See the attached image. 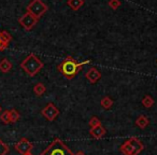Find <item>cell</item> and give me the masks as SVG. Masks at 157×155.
Here are the masks:
<instances>
[{
    "label": "cell",
    "instance_id": "7a4b0ae2",
    "mask_svg": "<svg viewBox=\"0 0 157 155\" xmlns=\"http://www.w3.org/2000/svg\"><path fill=\"white\" fill-rule=\"evenodd\" d=\"M44 64L33 53L29 54L24 60L21 63V68L28 74L29 76H35L40 70L43 68Z\"/></svg>",
    "mask_w": 157,
    "mask_h": 155
},
{
    "label": "cell",
    "instance_id": "cb8c5ba5",
    "mask_svg": "<svg viewBox=\"0 0 157 155\" xmlns=\"http://www.w3.org/2000/svg\"><path fill=\"white\" fill-rule=\"evenodd\" d=\"M1 31V30H0ZM3 50H6L5 48V46H3V44H2V41H1V38H0V52H2Z\"/></svg>",
    "mask_w": 157,
    "mask_h": 155
},
{
    "label": "cell",
    "instance_id": "30bf717a",
    "mask_svg": "<svg viewBox=\"0 0 157 155\" xmlns=\"http://www.w3.org/2000/svg\"><path fill=\"white\" fill-rule=\"evenodd\" d=\"M105 133H107V129H105L102 125H98V126H96V127H93L90 130V134L95 139H100V138H102L103 136L105 135Z\"/></svg>",
    "mask_w": 157,
    "mask_h": 155
},
{
    "label": "cell",
    "instance_id": "603a6c76",
    "mask_svg": "<svg viewBox=\"0 0 157 155\" xmlns=\"http://www.w3.org/2000/svg\"><path fill=\"white\" fill-rule=\"evenodd\" d=\"M98 125H101L100 120H99L97 116H93L90 120V126L93 128V127H96V126H98Z\"/></svg>",
    "mask_w": 157,
    "mask_h": 155
},
{
    "label": "cell",
    "instance_id": "2e32d148",
    "mask_svg": "<svg viewBox=\"0 0 157 155\" xmlns=\"http://www.w3.org/2000/svg\"><path fill=\"white\" fill-rule=\"evenodd\" d=\"M46 91V87L43 83H37L33 87V93H35L37 96H41L42 94H44Z\"/></svg>",
    "mask_w": 157,
    "mask_h": 155
},
{
    "label": "cell",
    "instance_id": "9c48e42d",
    "mask_svg": "<svg viewBox=\"0 0 157 155\" xmlns=\"http://www.w3.org/2000/svg\"><path fill=\"white\" fill-rule=\"evenodd\" d=\"M129 143H130L131 148H132V155H138L139 153H141L144 149V145L137 137H132L128 139Z\"/></svg>",
    "mask_w": 157,
    "mask_h": 155
},
{
    "label": "cell",
    "instance_id": "e0dca14e",
    "mask_svg": "<svg viewBox=\"0 0 157 155\" xmlns=\"http://www.w3.org/2000/svg\"><path fill=\"white\" fill-rule=\"evenodd\" d=\"M100 105H101V107L105 108V109H110V108L113 106V100H112L109 96H105V97H103V98L101 99Z\"/></svg>",
    "mask_w": 157,
    "mask_h": 155
},
{
    "label": "cell",
    "instance_id": "4316f807",
    "mask_svg": "<svg viewBox=\"0 0 157 155\" xmlns=\"http://www.w3.org/2000/svg\"><path fill=\"white\" fill-rule=\"evenodd\" d=\"M1 110H2V109H1V106H0V112H1Z\"/></svg>",
    "mask_w": 157,
    "mask_h": 155
},
{
    "label": "cell",
    "instance_id": "8992f818",
    "mask_svg": "<svg viewBox=\"0 0 157 155\" xmlns=\"http://www.w3.org/2000/svg\"><path fill=\"white\" fill-rule=\"evenodd\" d=\"M33 148V144L29 141L27 138H22L18 142H16L14 149L20 153L21 155H25L27 153H30Z\"/></svg>",
    "mask_w": 157,
    "mask_h": 155
},
{
    "label": "cell",
    "instance_id": "7c38bea8",
    "mask_svg": "<svg viewBox=\"0 0 157 155\" xmlns=\"http://www.w3.org/2000/svg\"><path fill=\"white\" fill-rule=\"evenodd\" d=\"M0 38H1V41H2V44L5 46V48H7L9 46L10 42L12 41V36L10 35L8 31L6 30H2L0 31Z\"/></svg>",
    "mask_w": 157,
    "mask_h": 155
},
{
    "label": "cell",
    "instance_id": "6da1fadb",
    "mask_svg": "<svg viewBox=\"0 0 157 155\" xmlns=\"http://www.w3.org/2000/svg\"><path fill=\"white\" fill-rule=\"evenodd\" d=\"M90 60H85V61H82V63H78V61L74 58H72L71 56H68L59 64L57 69H58V71L65 76L66 79L71 80L78 73V71L81 70V68L83 67L84 65L90 64Z\"/></svg>",
    "mask_w": 157,
    "mask_h": 155
},
{
    "label": "cell",
    "instance_id": "ba28073f",
    "mask_svg": "<svg viewBox=\"0 0 157 155\" xmlns=\"http://www.w3.org/2000/svg\"><path fill=\"white\" fill-rule=\"evenodd\" d=\"M85 76H86V79H87L88 81H90V83L95 84L97 81H99V80H100V78H101V72L99 71V70L97 69V68L92 67L90 70H88L87 72H86Z\"/></svg>",
    "mask_w": 157,
    "mask_h": 155
},
{
    "label": "cell",
    "instance_id": "44dd1931",
    "mask_svg": "<svg viewBox=\"0 0 157 155\" xmlns=\"http://www.w3.org/2000/svg\"><path fill=\"white\" fill-rule=\"evenodd\" d=\"M9 151L10 149L8 146V144L5 143L2 140L0 139V155H7L9 153Z\"/></svg>",
    "mask_w": 157,
    "mask_h": 155
},
{
    "label": "cell",
    "instance_id": "3957f363",
    "mask_svg": "<svg viewBox=\"0 0 157 155\" xmlns=\"http://www.w3.org/2000/svg\"><path fill=\"white\" fill-rule=\"evenodd\" d=\"M40 155H74V153L60 139L56 138Z\"/></svg>",
    "mask_w": 157,
    "mask_h": 155
},
{
    "label": "cell",
    "instance_id": "ffe728a7",
    "mask_svg": "<svg viewBox=\"0 0 157 155\" xmlns=\"http://www.w3.org/2000/svg\"><path fill=\"white\" fill-rule=\"evenodd\" d=\"M0 121L6 125L11 124V122H10V110H6L0 114Z\"/></svg>",
    "mask_w": 157,
    "mask_h": 155
},
{
    "label": "cell",
    "instance_id": "484cf974",
    "mask_svg": "<svg viewBox=\"0 0 157 155\" xmlns=\"http://www.w3.org/2000/svg\"><path fill=\"white\" fill-rule=\"evenodd\" d=\"M25 155H33V154H31V152H30V153H27V154H25Z\"/></svg>",
    "mask_w": 157,
    "mask_h": 155
},
{
    "label": "cell",
    "instance_id": "4fadbf2b",
    "mask_svg": "<svg viewBox=\"0 0 157 155\" xmlns=\"http://www.w3.org/2000/svg\"><path fill=\"white\" fill-rule=\"evenodd\" d=\"M67 5L69 6L70 9L73 11H78V9H81V7L84 5V0H68Z\"/></svg>",
    "mask_w": 157,
    "mask_h": 155
},
{
    "label": "cell",
    "instance_id": "d6986e66",
    "mask_svg": "<svg viewBox=\"0 0 157 155\" xmlns=\"http://www.w3.org/2000/svg\"><path fill=\"white\" fill-rule=\"evenodd\" d=\"M21 118V114L18 113V111L16 109H11L10 110V122L12 123V124H14V123H16L18 120H20Z\"/></svg>",
    "mask_w": 157,
    "mask_h": 155
},
{
    "label": "cell",
    "instance_id": "7402d4cb",
    "mask_svg": "<svg viewBox=\"0 0 157 155\" xmlns=\"http://www.w3.org/2000/svg\"><path fill=\"white\" fill-rule=\"evenodd\" d=\"M108 5H109V7L111 8L112 10H116L121 7L122 3H121V0H110Z\"/></svg>",
    "mask_w": 157,
    "mask_h": 155
},
{
    "label": "cell",
    "instance_id": "5bb4252c",
    "mask_svg": "<svg viewBox=\"0 0 157 155\" xmlns=\"http://www.w3.org/2000/svg\"><path fill=\"white\" fill-rule=\"evenodd\" d=\"M148 124H150V121H148V118H146L145 115H140L139 118L136 120V125H137L138 127H140L141 129L145 128Z\"/></svg>",
    "mask_w": 157,
    "mask_h": 155
},
{
    "label": "cell",
    "instance_id": "52a82bcc",
    "mask_svg": "<svg viewBox=\"0 0 157 155\" xmlns=\"http://www.w3.org/2000/svg\"><path fill=\"white\" fill-rule=\"evenodd\" d=\"M59 113H60V112H59V109L57 107H55L54 103H48V105L46 106L44 109H42V111H41L42 115H43L48 121H50V122L54 121L55 118L59 115Z\"/></svg>",
    "mask_w": 157,
    "mask_h": 155
},
{
    "label": "cell",
    "instance_id": "277c9868",
    "mask_svg": "<svg viewBox=\"0 0 157 155\" xmlns=\"http://www.w3.org/2000/svg\"><path fill=\"white\" fill-rule=\"evenodd\" d=\"M48 10V7L42 0H31V2L27 6V12L39 20Z\"/></svg>",
    "mask_w": 157,
    "mask_h": 155
},
{
    "label": "cell",
    "instance_id": "8fae6325",
    "mask_svg": "<svg viewBox=\"0 0 157 155\" xmlns=\"http://www.w3.org/2000/svg\"><path fill=\"white\" fill-rule=\"evenodd\" d=\"M12 69V63L8 58H2L0 60V71L8 73Z\"/></svg>",
    "mask_w": 157,
    "mask_h": 155
},
{
    "label": "cell",
    "instance_id": "d4e9b609",
    "mask_svg": "<svg viewBox=\"0 0 157 155\" xmlns=\"http://www.w3.org/2000/svg\"><path fill=\"white\" fill-rule=\"evenodd\" d=\"M74 155H86V154L83 152V151H78V152H76Z\"/></svg>",
    "mask_w": 157,
    "mask_h": 155
},
{
    "label": "cell",
    "instance_id": "ac0fdd59",
    "mask_svg": "<svg viewBox=\"0 0 157 155\" xmlns=\"http://www.w3.org/2000/svg\"><path fill=\"white\" fill-rule=\"evenodd\" d=\"M142 105L145 108H151L154 106V99L153 97H151L150 95H145V96L142 98Z\"/></svg>",
    "mask_w": 157,
    "mask_h": 155
},
{
    "label": "cell",
    "instance_id": "9a60e30c",
    "mask_svg": "<svg viewBox=\"0 0 157 155\" xmlns=\"http://www.w3.org/2000/svg\"><path fill=\"white\" fill-rule=\"evenodd\" d=\"M120 151L124 155H132V148H131V145H130V143H129L128 140H127L126 142H124V143L121 145Z\"/></svg>",
    "mask_w": 157,
    "mask_h": 155
},
{
    "label": "cell",
    "instance_id": "5b68a950",
    "mask_svg": "<svg viewBox=\"0 0 157 155\" xmlns=\"http://www.w3.org/2000/svg\"><path fill=\"white\" fill-rule=\"evenodd\" d=\"M38 18H36L33 15H31L30 13L26 12L22 17L18 18V23L21 24V26L25 29V30L29 31L36 26V24L38 23Z\"/></svg>",
    "mask_w": 157,
    "mask_h": 155
}]
</instances>
